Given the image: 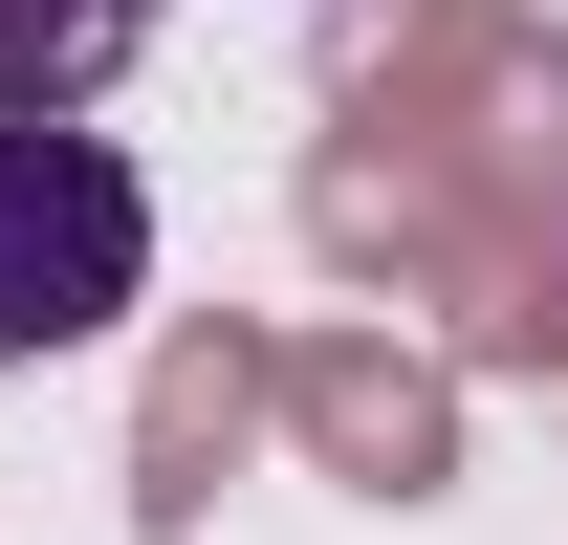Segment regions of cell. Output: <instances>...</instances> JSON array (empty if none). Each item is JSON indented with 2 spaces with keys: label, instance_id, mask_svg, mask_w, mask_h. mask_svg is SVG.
<instances>
[{
  "label": "cell",
  "instance_id": "obj_2",
  "mask_svg": "<svg viewBox=\"0 0 568 545\" xmlns=\"http://www.w3.org/2000/svg\"><path fill=\"white\" fill-rule=\"evenodd\" d=\"M153 44V0H0V110H67Z\"/></svg>",
  "mask_w": 568,
  "mask_h": 545
},
{
  "label": "cell",
  "instance_id": "obj_1",
  "mask_svg": "<svg viewBox=\"0 0 568 545\" xmlns=\"http://www.w3.org/2000/svg\"><path fill=\"white\" fill-rule=\"evenodd\" d=\"M132 306H153V175L67 110H0V371L110 349Z\"/></svg>",
  "mask_w": 568,
  "mask_h": 545
}]
</instances>
